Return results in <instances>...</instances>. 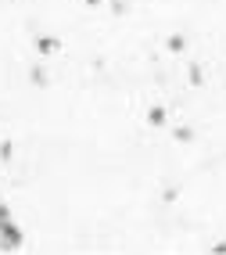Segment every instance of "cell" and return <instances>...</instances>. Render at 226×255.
I'll list each match as a JSON object with an SVG mask.
<instances>
[{
  "label": "cell",
  "instance_id": "1",
  "mask_svg": "<svg viewBox=\"0 0 226 255\" xmlns=\"http://www.w3.org/2000/svg\"><path fill=\"white\" fill-rule=\"evenodd\" d=\"M22 245H25V234H22V227L11 219L7 205L0 201V248H4V252H18Z\"/></svg>",
  "mask_w": 226,
  "mask_h": 255
},
{
  "label": "cell",
  "instance_id": "2",
  "mask_svg": "<svg viewBox=\"0 0 226 255\" xmlns=\"http://www.w3.org/2000/svg\"><path fill=\"white\" fill-rule=\"evenodd\" d=\"M36 50H40V54H54V50H58V40H54V36H40Z\"/></svg>",
  "mask_w": 226,
  "mask_h": 255
},
{
  "label": "cell",
  "instance_id": "3",
  "mask_svg": "<svg viewBox=\"0 0 226 255\" xmlns=\"http://www.w3.org/2000/svg\"><path fill=\"white\" fill-rule=\"evenodd\" d=\"M147 123H151V126H162V123H165V112H162V108H154V112L147 115Z\"/></svg>",
  "mask_w": 226,
  "mask_h": 255
},
{
  "label": "cell",
  "instance_id": "4",
  "mask_svg": "<svg viewBox=\"0 0 226 255\" xmlns=\"http://www.w3.org/2000/svg\"><path fill=\"white\" fill-rule=\"evenodd\" d=\"M169 50H183V36H172L169 40Z\"/></svg>",
  "mask_w": 226,
  "mask_h": 255
},
{
  "label": "cell",
  "instance_id": "5",
  "mask_svg": "<svg viewBox=\"0 0 226 255\" xmlns=\"http://www.w3.org/2000/svg\"><path fill=\"white\" fill-rule=\"evenodd\" d=\"M86 4H101V0H86Z\"/></svg>",
  "mask_w": 226,
  "mask_h": 255
}]
</instances>
